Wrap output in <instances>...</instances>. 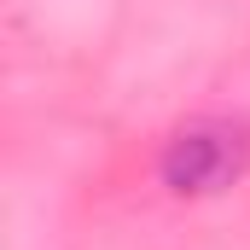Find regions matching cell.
Segmentation results:
<instances>
[{
  "mask_svg": "<svg viewBox=\"0 0 250 250\" xmlns=\"http://www.w3.org/2000/svg\"><path fill=\"white\" fill-rule=\"evenodd\" d=\"M245 175V134L227 123H192L163 146V187L181 198H209Z\"/></svg>",
  "mask_w": 250,
  "mask_h": 250,
  "instance_id": "obj_1",
  "label": "cell"
}]
</instances>
